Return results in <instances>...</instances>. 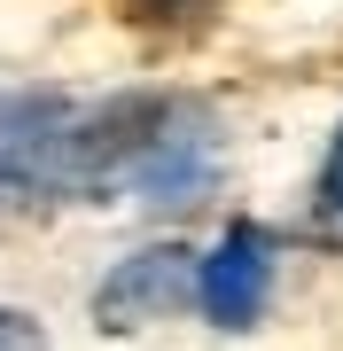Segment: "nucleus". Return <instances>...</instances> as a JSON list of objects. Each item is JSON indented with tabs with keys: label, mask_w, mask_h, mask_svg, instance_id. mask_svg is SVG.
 I'll return each instance as SVG.
<instances>
[{
	"label": "nucleus",
	"mask_w": 343,
	"mask_h": 351,
	"mask_svg": "<svg viewBox=\"0 0 343 351\" xmlns=\"http://www.w3.org/2000/svg\"><path fill=\"white\" fill-rule=\"evenodd\" d=\"M273 234L266 226H227L218 234V250L203 258V313L218 328H250L257 313H266V289H273Z\"/></svg>",
	"instance_id": "obj_1"
},
{
	"label": "nucleus",
	"mask_w": 343,
	"mask_h": 351,
	"mask_svg": "<svg viewBox=\"0 0 343 351\" xmlns=\"http://www.w3.org/2000/svg\"><path fill=\"white\" fill-rule=\"evenodd\" d=\"M179 297H188V258H179V250H149V258L117 265L94 304H102L110 328H133V320H164Z\"/></svg>",
	"instance_id": "obj_2"
},
{
	"label": "nucleus",
	"mask_w": 343,
	"mask_h": 351,
	"mask_svg": "<svg viewBox=\"0 0 343 351\" xmlns=\"http://www.w3.org/2000/svg\"><path fill=\"white\" fill-rule=\"evenodd\" d=\"M125 16H140L156 32H195V24L218 16V0H125Z\"/></svg>",
	"instance_id": "obj_3"
},
{
	"label": "nucleus",
	"mask_w": 343,
	"mask_h": 351,
	"mask_svg": "<svg viewBox=\"0 0 343 351\" xmlns=\"http://www.w3.org/2000/svg\"><path fill=\"white\" fill-rule=\"evenodd\" d=\"M0 351H47V328L16 304H0Z\"/></svg>",
	"instance_id": "obj_4"
},
{
	"label": "nucleus",
	"mask_w": 343,
	"mask_h": 351,
	"mask_svg": "<svg viewBox=\"0 0 343 351\" xmlns=\"http://www.w3.org/2000/svg\"><path fill=\"white\" fill-rule=\"evenodd\" d=\"M320 211H328V219L343 226V133H335V149H328V164H320Z\"/></svg>",
	"instance_id": "obj_5"
}]
</instances>
